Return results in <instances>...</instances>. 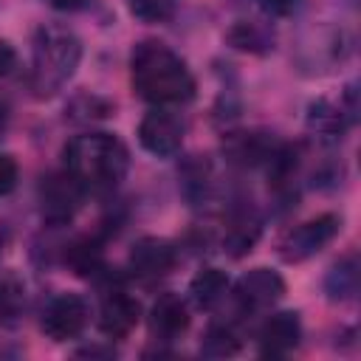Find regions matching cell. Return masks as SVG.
I'll return each instance as SVG.
<instances>
[{"instance_id": "obj_1", "label": "cell", "mask_w": 361, "mask_h": 361, "mask_svg": "<svg viewBox=\"0 0 361 361\" xmlns=\"http://www.w3.org/2000/svg\"><path fill=\"white\" fill-rule=\"evenodd\" d=\"M133 90L155 107H178L195 96V76L189 65L164 42L144 39L130 56Z\"/></svg>"}, {"instance_id": "obj_2", "label": "cell", "mask_w": 361, "mask_h": 361, "mask_svg": "<svg viewBox=\"0 0 361 361\" xmlns=\"http://www.w3.org/2000/svg\"><path fill=\"white\" fill-rule=\"evenodd\" d=\"M62 169L85 195H104L124 180L130 169V149L113 133H82L65 144Z\"/></svg>"}, {"instance_id": "obj_3", "label": "cell", "mask_w": 361, "mask_h": 361, "mask_svg": "<svg viewBox=\"0 0 361 361\" xmlns=\"http://www.w3.org/2000/svg\"><path fill=\"white\" fill-rule=\"evenodd\" d=\"M79 62H82V42L71 28L56 23L39 25L31 42V76H28L34 96L48 99L59 93L73 79Z\"/></svg>"}, {"instance_id": "obj_4", "label": "cell", "mask_w": 361, "mask_h": 361, "mask_svg": "<svg viewBox=\"0 0 361 361\" xmlns=\"http://www.w3.org/2000/svg\"><path fill=\"white\" fill-rule=\"evenodd\" d=\"M338 231H341V217L333 212H324L319 217H310V220L288 228L276 240V254L282 262H290V265L305 262V259L316 257L322 248H327Z\"/></svg>"}, {"instance_id": "obj_5", "label": "cell", "mask_w": 361, "mask_h": 361, "mask_svg": "<svg viewBox=\"0 0 361 361\" xmlns=\"http://www.w3.org/2000/svg\"><path fill=\"white\" fill-rule=\"evenodd\" d=\"M358 116V102H355V85H347L338 99H316L307 104V133L319 141H341V135L350 130V124Z\"/></svg>"}, {"instance_id": "obj_6", "label": "cell", "mask_w": 361, "mask_h": 361, "mask_svg": "<svg viewBox=\"0 0 361 361\" xmlns=\"http://www.w3.org/2000/svg\"><path fill=\"white\" fill-rule=\"evenodd\" d=\"M90 322V305L79 293H56L45 302L39 327L54 341H71L85 333Z\"/></svg>"}, {"instance_id": "obj_7", "label": "cell", "mask_w": 361, "mask_h": 361, "mask_svg": "<svg viewBox=\"0 0 361 361\" xmlns=\"http://www.w3.org/2000/svg\"><path fill=\"white\" fill-rule=\"evenodd\" d=\"M37 197H39V214H42V220L51 223V226H65L79 212L85 192L62 169V172H51V175L42 178Z\"/></svg>"}, {"instance_id": "obj_8", "label": "cell", "mask_w": 361, "mask_h": 361, "mask_svg": "<svg viewBox=\"0 0 361 361\" xmlns=\"http://www.w3.org/2000/svg\"><path fill=\"white\" fill-rule=\"evenodd\" d=\"M138 144L155 158H169L183 144V121L169 107H152L138 124Z\"/></svg>"}, {"instance_id": "obj_9", "label": "cell", "mask_w": 361, "mask_h": 361, "mask_svg": "<svg viewBox=\"0 0 361 361\" xmlns=\"http://www.w3.org/2000/svg\"><path fill=\"white\" fill-rule=\"evenodd\" d=\"M285 296V279L271 268H251L234 282V299L245 313L271 310Z\"/></svg>"}, {"instance_id": "obj_10", "label": "cell", "mask_w": 361, "mask_h": 361, "mask_svg": "<svg viewBox=\"0 0 361 361\" xmlns=\"http://www.w3.org/2000/svg\"><path fill=\"white\" fill-rule=\"evenodd\" d=\"M178 265V248L164 237H141L130 248V271L141 279H161Z\"/></svg>"}, {"instance_id": "obj_11", "label": "cell", "mask_w": 361, "mask_h": 361, "mask_svg": "<svg viewBox=\"0 0 361 361\" xmlns=\"http://www.w3.org/2000/svg\"><path fill=\"white\" fill-rule=\"evenodd\" d=\"M141 322V305L127 290H107L99 305V330L107 338H127Z\"/></svg>"}, {"instance_id": "obj_12", "label": "cell", "mask_w": 361, "mask_h": 361, "mask_svg": "<svg viewBox=\"0 0 361 361\" xmlns=\"http://www.w3.org/2000/svg\"><path fill=\"white\" fill-rule=\"evenodd\" d=\"M259 353L271 355V358H282L288 353H293L302 341V319L293 310H279L274 316H268L259 327Z\"/></svg>"}, {"instance_id": "obj_13", "label": "cell", "mask_w": 361, "mask_h": 361, "mask_svg": "<svg viewBox=\"0 0 361 361\" xmlns=\"http://www.w3.org/2000/svg\"><path fill=\"white\" fill-rule=\"evenodd\" d=\"M189 330V305L178 293H161L149 307V333L158 341H175Z\"/></svg>"}, {"instance_id": "obj_14", "label": "cell", "mask_w": 361, "mask_h": 361, "mask_svg": "<svg viewBox=\"0 0 361 361\" xmlns=\"http://www.w3.org/2000/svg\"><path fill=\"white\" fill-rule=\"evenodd\" d=\"M223 149H226V155L234 164H243V166H268V161L279 149V141H274L265 133H231L226 138Z\"/></svg>"}, {"instance_id": "obj_15", "label": "cell", "mask_w": 361, "mask_h": 361, "mask_svg": "<svg viewBox=\"0 0 361 361\" xmlns=\"http://www.w3.org/2000/svg\"><path fill=\"white\" fill-rule=\"evenodd\" d=\"M259 234H262V220H259V214H257L254 209H237V212L231 214L228 226H226L223 248H226L228 257L240 259V257H245V254L257 245Z\"/></svg>"}, {"instance_id": "obj_16", "label": "cell", "mask_w": 361, "mask_h": 361, "mask_svg": "<svg viewBox=\"0 0 361 361\" xmlns=\"http://www.w3.org/2000/svg\"><path fill=\"white\" fill-rule=\"evenodd\" d=\"M228 288H231L228 274L220 271V268H214V265H206V268H200L192 276V282H189V299L200 310H212V307H217L226 299Z\"/></svg>"}, {"instance_id": "obj_17", "label": "cell", "mask_w": 361, "mask_h": 361, "mask_svg": "<svg viewBox=\"0 0 361 361\" xmlns=\"http://www.w3.org/2000/svg\"><path fill=\"white\" fill-rule=\"evenodd\" d=\"M324 293L330 302H350L358 293V257H341L324 276Z\"/></svg>"}, {"instance_id": "obj_18", "label": "cell", "mask_w": 361, "mask_h": 361, "mask_svg": "<svg viewBox=\"0 0 361 361\" xmlns=\"http://www.w3.org/2000/svg\"><path fill=\"white\" fill-rule=\"evenodd\" d=\"M65 262L73 268V274L79 276H96L99 271H104V257H102V245L90 237H82L76 243L68 245L65 251Z\"/></svg>"}, {"instance_id": "obj_19", "label": "cell", "mask_w": 361, "mask_h": 361, "mask_svg": "<svg viewBox=\"0 0 361 361\" xmlns=\"http://www.w3.org/2000/svg\"><path fill=\"white\" fill-rule=\"evenodd\" d=\"M237 350H240V333L228 322L212 324L203 336V344H200V353L212 355V358H226V355H234Z\"/></svg>"}, {"instance_id": "obj_20", "label": "cell", "mask_w": 361, "mask_h": 361, "mask_svg": "<svg viewBox=\"0 0 361 361\" xmlns=\"http://www.w3.org/2000/svg\"><path fill=\"white\" fill-rule=\"evenodd\" d=\"M226 39L231 42V48L248 51V54H265L268 48H274V45H271V37L265 34V28L257 25V23H245V20L234 23V25L228 28Z\"/></svg>"}, {"instance_id": "obj_21", "label": "cell", "mask_w": 361, "mask_h": 361, "mask_svg": "<svg viewBox=\"0 0 361 361\" xmlns=\"http://www.w3.org/2000/svg\"><path fill=\"white\" fill-rule=\"evenodd\" d=\"M124 3H127V11L135 20L149 23V25H158V23L172 20V14L178 11V3L180 0H124Z\"/></svg>"}, {"instance_id": "obj_22", "label": "cell", "mask_w": 361, "mask_h": 361, "mask_svg": "<svg viewBox=\"0 0 361 361\" xmlns=\"http://www.w3.org/2000/svg\"><path fill=\"white\" fill-rule=\"evenodd\" d=\"M23 305H25V285L17 276L0 279V313L14 316Z\"/></svg>"}, {"instance_id": "obj_23", "label": "cell", "mask_w": 361, "mask_h": 361, "mask_svg": "<svg viewBox=\"0 0 361 361\" xmlns=\"http://www.w3.org/2000/svg\"><path fill=\"white\" fill-rule=\"evenodd\" d=\"M17 180H20V166H17L14 155L0 152V197L11 195L14 186H17Z\"/></svg>"}, {"instance_id": "obj_24", "label": "cell", "mask_w": 361, "mask_h": 361, "mask_svg": "<svg viewBox=\"0 0 361 361\" xmlns=\"http://www.w3.org/2000/svg\"><path fill=\"white\" fill-rule=\"evenodd\" d=\"M14 65H17V51H14V45L6 42V39H0V79L8 76V73L14 71Z\"/></svg>"}, {"instance_id": "obj_25", "label": "cell", "mask_w": 361, "mask_h": 361, "mask_svg": "<svg viewBox=\"0 0 361 361\" xmlns=\"http://www.w3.org/2000/svg\"><path fill=\"white\" fill-rule=\"evenodd\" d=\"M299 3L302 0H262V8L268 14H274V17H288L290 11L299 8Z\"/></svg>"}, {"instance_id": "obj_26", "label": "cell", "mask_w": 361, "mask_h": 361, "mask_svg": "<svg viewBox=\"0 0 361 361\" xmlns=\"http://www.w3.org/2000/svg\"><path fill=\"white\" fill-rule=\"evenodd\" d=\"M54 8H59V11H76V8H82L85 6V0H48Z\"/></svg>"}, {"instance_id": "obj_27", "label": "cell", "mask_w": 361, "mask_h": 361, "mask_svg": "<svg viewBox=\"0 0 361 361\" xmlns=\"http://www.w3.org/2000/svg\"><path fill=\"white\" fill-rule=\"evenodd\" d=\"M6 124H8V107H6V102L0 99V133L6 130Z\"/></svg>"}]
</instances>
